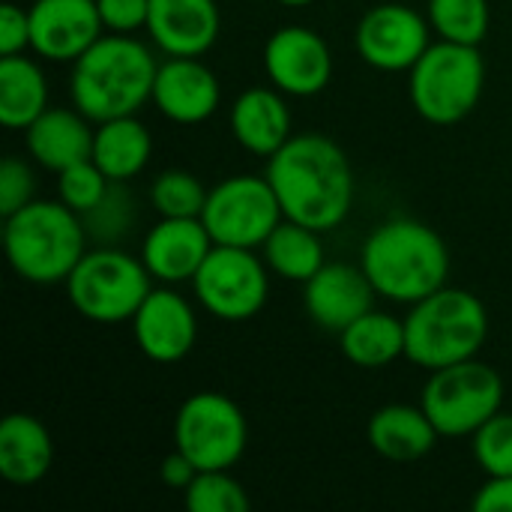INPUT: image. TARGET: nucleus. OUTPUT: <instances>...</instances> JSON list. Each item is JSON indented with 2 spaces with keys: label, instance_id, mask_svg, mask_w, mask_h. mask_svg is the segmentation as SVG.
Listing matches in <instances>:
<instances>
[{
  "label": "nucleus",
  "instance_id": "1",
  "mask_svg": "<svg viewBox=\"0 0 512 512\" xmlns=\"http://www.w3.org/2000/svg\"><path fill=\"white\" fill-rule=\"evenodd\" d=\"M264 177L270 180L285 219L312 231L327 234L351 213L354 171L345 150L327 135H291L267 159Z\"/></svg>",
  "mask_w": 512,
  "mask_h": 512
},
{
  "label": "nucleus",
  "instance_id": "2",
  "mask_svg": "<svg viewBox=\"0 0 512 512\" xmlns=\"http://www.w3.org/2000/svg\"><path fill=\"white\" fill-rule=\"evenodd\" d=\"M156 69L153 51L132 33H105L72 63V105L93 123L138 114L153 99Z\"/></svg>",
  "mask_w": 512,
  "mask_h": 512
},
{
  "label": "nucleus",
  "instance_id": "3",
  "mask_svg": "<svg viewBox=\"0 0 512 512\" xmlns=\"http://www.w3.org/2000/svg\"><path fill=\"white\" fill-rule=\"evenodd\" d=\"M360 267L378 297L414 306L447 285L450 252L438 231L420 219L396 216L381 222L363 243Z\"/></svg>",
  "mask_w": 512,
  "mask_h": 512
},
{
  "label": "nucleus",
  "instance_id": "4",
  "mask_svg": "<svg viewBox=\"0 0 512 512\" xmlns=\"http://www.w3.org/2000/svg\"><path fill=\"white\" fill-rule=\"evenodd\" d=\"M3 249L9 267L33 285L66 282L87 252V228L60 198H33L12 216H3Z\"/></svg>",
  "mask_w": 512,
  "mask_h": 512
},
{
  "label": "nucleus",
  "instance_id": "5",
  "mask_svg": "<svg viewBox=\"0 0 512 512\" xmlns=\"http://www.w3.org/2000/svg\"><path fill=\"white\" fill-rule=\"evenodd\" d=\"M405 321V357L420 369H444L474 360L489 336L483 300L465 288H438L417 300Z\"/></svg>",
  "mask_w": 512,
  "mask_h": 512
},
{
  "label": "nucleus",
  "instance_id": "6",
  "mask_svg": "<svg viewBox=\"0 0 512 512\" xmlns=\"http://www.w3.org/2000/svg\"><path fill=\"white\" fill-rule=\"evenodd\" d=\"M486 63L477 45L438 39L408 72V93L417 114L435 126L465 120L483 96Z\"/></svg>",
  "mask_w": 512,
  "mask_h": 512
},
{
  "label": "nucleus",
  "instance_id": "7",
  "mask_svg": "<svg viewBox=\"0 0 512 512\" xmlns=\"http://www.w3.org/2000/svg\"><path fill=\"white\" fill-rule=\"evenodd\" d=\"M150 282L153 276L141 258H132L117 246H99L84 252L63 285L81 318L93 324H120L135 318L153 291Z\"/></svg>",
  "mask_w": 512,
  "mask_h": 512
},
{
  "label": "nucleus",
  "instance_id": "8",
  "mask_svg": "<svg viewBox=\"0 0 512 512\" xmlns=\"http://www.w3.org/2000/svg\"><path fill=\"white\" fill-rule=\"evenodd\" d=\"M420 408L441 438H468L504 408V378L477 357L435 369Z\"/></svg>",
  "mask_w": 512,
  "mask_h": 512
},
{
  "label": "nucleus",
  "instance_id": "9",
  "mask_svg": "<svg viewBox=\"0 0 512 512\" xmlns=\"http://www.w3.org/2000/svg\"><path fill=\"white\" fill-rule=\"evenodd\" d=\"M246 444V417L225 393H192L174 417V447L198 471H231L243 459Z\"/></svg>",
  "mask_w": 512,
  "mask_h": 512
},
{
  "label": "nucleus",
  "instance_id": "10",
  "mask_svg": "<svg viewBox=\"0 0 512 512\" xmlns=\"http://www.w3.org/2000/svg\"><path fill=\"white\" fill-rule=\"evenodd\" d=\"M285 219L282 204L267 177L234 174L207 192L201 222L216 246L261 249L273 228Z\"/></svg>",
  "mask_w": 512,
  "mask_h": 512
},
{
  "label": "nucleus",
  "instance_id": "11",
  "mask_svg": "<svg viewBox=\"0 0 512 512\" xmlns=\"http://www.w3.org/2000/svg\"><path fill=\"white\" fill-rule=\"evenodd\" d=\"M270 267L255 255V249L213 246L207 261L192 279L198 303L219 321H249L255 318L270 294Z\"/></svg>",
  "mask_w": 512,
  "mask_h": 512
},
{
  "label": "nucleus",
  "instance_id": "12",
  "mask_svg": "<svg viewBox=\"0 0 512 512\" xmlns=\"http://www.w3.org/2000/svg\"><path fill=\"white\" fill-rule=\"evenodd\" d=\"M429 18L405 3H381L372 6L354 33V45L360 57L381 72H411V66L432 45Z\"/></svg>",
  "mask_w": 512,
  "mask_h": 512
},
{
  "label": "nucleus",
  "instance_id": "13",
  "mask_svg": "<svg viewBox=\"0 0 512 512\" xmlns=\"http://www.w3.org/2000/svg\"><path fill=\"white\" fill-rule=\"evenodd\" d=\"M264 72L285 96H315L333 78V54L312 27L285 24L264 45Z\"/></svg>",
  "mask_w": 512,
  "mask_h": 512
},
{
  "label": "nucleus",
  "instance_id": "14",
  "mask_svg": "<svg viewBox=\"0 0 512 512\" xmlns=\"http://www.w3.org/2000/svg\"><path fill=\"white\" fill-rule=\"evenodd\" d=\"M30 51L51 63H75L99 36L105 24L96 0H33Z\"/></svg>",
  "mask_w": 512,
  "mask_h": 512
},
{
  "label": "nucleus",
  "instance_id": "15",
  "mask_svg": "<svg viewBox=\"0 0 512 512\" xmlns=\"http://www.w3.org/2000/svg\"><path fill=\"white\" fill-rule=\"evenodd\" d=\"M132 336L138 351L153 363H180L192 354L198 339V318L192 303L171 291L153 288L132 318Z\"/></svg>",
  "mask_w": 512,
  "mask_h": 512
},
{
  "label": "nucleus",
  "instance_id": "16",
  "mask_svg": "<svg viewBox=\"0 0 512 512\" xmlns=\"http://www.w3.org/2000/svg\"><path fill=\"white\" fill-rule=\"evenodd\" d=\"M375 297L378 291L369 282L366 270L345 261L324 264L303 285L306 315L327 333H342L348 324L363 318L369 309H375Z\"/></svg>",
  "mask_w": 512,
  "mask_h": 512
},
{
  "label": "nucleus",
  "instance_id": "17",
  "mask_svg": "<svg viewBox=\"0 0 512 512\" xmlns=\"http://www.w3.org/2000/svg\"><path fill=\"white\" fill-rule=\"evenodd\" d=\"M219 99H222L219 78L198 57H168L165 63H159L150 102L171 123L180 126L204 123L216 114Z\"/></svg>",
  "mask_w": 512,
  "mask_h": 512
},
{
  "label": "nucleus",
  "instance_id": "18",
  "mask_svg": "<svg viewBox=\"0 0 512 512\" xmlns=\"http://www.w3.org/2000/svg\"><path fill=\"white\" fill-rule=\"evenodd\" d=\"M213 237L201 216L192 219H162L147 231L141 261L156 282L180 285L192 282L207 255L213 252Z\"/></svg>",
  "mask_w": 512,
  "mask_h": 512
},
{
  "label": "nucleus",
  "instance_id": "19",
  "mask_svg": "<svg viewBox=\"0 0 512 512\" xmlns=\"http://www.w3.org/2000/svg\"><path fill=\"white\" fill-rule=\"evenodd\" d=\"M216 0H150L147 33L168 57H201L219 39Z\"/></svg>",
  "mask_w": 512,
  "mask_h": 512
},
{
  "label": "nucleus",
  "instance_id": "20",
  "mask_svg": "<svg viewBox=\"0 0 512 512\" xmlns=\"http://www.w3.org/2000/svg\"><path fill=\"white\" fill-rule=\"evenodd\" d=\"M228 126L246 153L270 159L291 138V108L285 93L279 87L243 90L228 111Z\"/></svg>",
  "mask_w": 512,
  "mask_h": 512
},
{
  "label": "nucleus",
  "instance_id": "21",
  "mask_svg": "<svg viewBox=\"0 0 512 512\" xmlns=\"http://www.w3.org/2000/svg\"><path fill=\"white\" fill-rule=\"evenodd\" d=\"M93 120L84 117L78 108H45L27 129V153L36 165L60 174L63 168L84 162L93 156Z\"/></svg>",
  "mask_w": 512,
  "mask_h": 512
},
{
  "label": "nucleus",
  "instance_id": "22",
  "mask_svg": "<svg viewBox=\"0 0 512 512\" xmlns=\"http://www.w3.org/2000/svg\"><path fill=\"white\" fill-rule=\"evenodd\" d=\"M54 465L51 432L30 414L0 420V477L12 486H36Z\"/></svg>",
  "mask_w": 512,
  "mask_h": 512
},
{
  "label": "nucleus",
  "instance_id": "23",
  "mask_svg": "<svg viewBox=\"0 0 512 512\" xmlns=\"http://www.w3.org/2000/svg\"><path fill=\"white\" fill-rule=\"evenodd\" d=\"M438 429L426 417L423 408L414 405H384L369 420V444L372 450L396 465H408L432 453L438 444Z\"/></svg>",
  "mask_w": 512,
  "mask_h": 512
},
{
  "label": "nucleus",
  "instance_id": "24",
  "mask_svg": "<svg viewBox=\"0 0 512 512\" xmlns=\"http://www.w3.org/2000/svg\"><path fill=\"white\" fill-rule=\"evenodd\" d=\"M150 153H153L150 129L135 114L96 123L90 159L105 171L108 180L126 183V180L138 177L147 168Z\"/></svg>",
  "mask_w": 512,
  "mask_h": 512
},
{
  "label": "nucleus",
  "instance_id": "25",
  "mask_svg": "<svg viewBox=\"0 0 512 512\" xmlns=\"http://www.w3.org/2000/svg\"><path fill=\"white\" fill-rule=\"evenodd\" d=\"M48 108V81L36 60L24 54L0 57V123L27 129Z\"/></svg>",
  "mask_w": 512,
  "mask_h": 512
},
{
  "label": "nucleus",
  "instance_id": "26",
  "mask_svg": "<svg viewBox=\"0 0 512 512\" xmlns=\"http://www.w3.org/2000/svg\"><path fill=\"white\" fill-rule=\"evenodd\" d=\"M339 348L360 369H384L405 357V321L369 309L339 333Z\"/></svg>",
  "mask_w": 512,
  "mask_h": 512
},
{
  "label": "nucleus",
  "instance_id": "27",
  "mask_svg": "<svg viewBox=\"0 0 512 512\" xmlns=\"http://www.w3.org/2000/svg\"><path fill=\"white\" fill-rule=\"evenodd\" d=\"M261 249H264V261L270 273L288 282H300V285H306L327 264L321 231H312L291 219H282Z\"/></svg>",
  "mask_w": 512,
  "mask_h": 512
},
{
  "label": "nucleus",
  "instance_id": "28",
  "mask_svg": "<svg viewBox=\"0 0 512 512\" xmlns=\"http://www.w3.org/2000/svg\"><path fill=\"white\" fill-rule=\"evenodd\" d=\"M432 30L459 45H480L489 36L492 9L489 0H429Z\"/></svg>",
  "mask_w": 512,
  "mask_h": 512
},
{
  "label": "nucleus",
  "instance_id": "29",
  "mask_svg": "<svg viewBox=\"0 0 512 512\" xmlns=\"http://www.w3.org/2000/svg\"><path fill=\"white\" fill-rule=\"evenodd\" d=\"M207 192L210 189H204L195 174L171 168L153 180L150 204L162 219H192V216H201L207 204Z\"/></svg>",
  "mask_w": 512,
  "mask_h": 512
},
{
  "label": "nucleus",
  "instance_id": "30",
  "mask_svg": "<svg viewBox=\"0 0 512 512\" xmlns=\"http://www.w3.org/2000/svg\"><path fill=\"white\" fill-rule=\"evenodd\" d=\"M189 512H249L252 501L231 471H198L183 492Z\"/></svg>",
  "mask_w": 512,
  "mask_h": 512
},
{
  "label": "nucleus",
  "instance_id": "31",
  "mask_svg": "<svg viewBox=\"0 0 512 512\" xmlns=\"http://www.w3.org/2000/svg\"><path fill=\"white\" fill-rule=\"evenodd\" d=\"M81 222L87 228V237L96 240L99 246H114L117 240H123L135 222V204H132V192L126 189V183H111L102 204L84 213Z\"/></svg>",
  "mask_w": 512,
  "mask_h": 512
},
{
  "label": "nucleus",
  "instance_id": "32",
  "mask_svg": "<svg viewBox=\"0 0 512 512\" xmlns=\"http://www.w3.org/2000/svg\"><path fill=\"white\" fill-rule=\"evenodd\" d=\"M111 183L114 180H108L105 171L93 159H84V162H75V165H69V168H63L57 174V198L69 210L84 216L96 204H102V198L108 195Z\"/></svg>",
  "mask_w": 512,
  "mask_h": 512
},
{
  "label": "nucleus",
  "instance_id": "33",
  "mask_svg": "<svg viewBox=\"0 0 512 512\" xmlns=\"http://www.w3.org/2000/svg\"><path fill=\"white\" fill-rule=\"evenodd\" d=\"M474 459L486 477H507L512 474V414L498 411L471 435Z\"/></svg>",
  "mask_w": 512,
  "mask_h": 512
},
{
  "label": "nucleus",
  "instance_id": "34",
  "mask_svg": "<svg viewBox=\"0 0 512 512\" xmlns=\"http://www.w3.org/2000/svg\"><path fill=\"white\" fill-rule=\"evenodd\" d=\"M36 195V177L33 168L24 159H3L0 165V213L12 216L15 210H21L24 204H30Z\"/></svg>",
  "mask_w": 512,
  "mask_h": 512
},
{
  "label": "nucleus",
  "instance_id": "35",
  "mask_svg": "<svg viewBox=\"0 0 512 512\" xmlns=\"http://www.w3.org/2000/svg\"><path fill=\"white\" fill-rule=\"evenodd\" d=\"M108 33H135L147 27L150 0H96Z\"/></svg>",
  "mask_w": 512,
  "mask_h": 512
},
{
  "label": "nucleus",
  "instance_id": "36",
  "mask_svg": "<svg viewBox=\"0 0 512 512\" xmlns=\"http://www.w3.org/2000/svg\"><path fill=\"white\" fill-rule=\"evenodd\" d=\"M24 48H30V12L15 3H3V9H0V57L21 54Z\"/></svg>",
  "mask_w": 512,
  "mask_h": 512
},
{
  "label": "nucleus",
  "instance_id": "37",
  "mask_svg": "<svg viewBox=\"0 0 512 512\" xmlns=\"http://www.w3.org/2000/svg\"><path fill=\"white\" fill-rule=\"evenodd\" d=\"M471 507H474V512H512V474L489 477L477 489Z\"/></svg>",
  "mask_w": 512,
  "mask_h": 512
},
{
  "label": "nucleus",
  "instance_id": "38",
  "mask_svg": "<svg viewBox=\"0 0 512 512\" xmlns=\"http://www.w3.org/2000/svg\"><path fill=\"white\" fill-rule=\"evenodd\" d=\"M195 474H198V468L189 462V456H183L177 447H174V453H168L165 459H162V465H159V480L168 486V489H177V492H186V486L195 480Z\"/></svg>",
  "mask_w": 512,
  "mask_h": 512
},
{
  "label": "nucleus",
  "instance_id": "39",
  "mask_svg": "<svg viewBox=\"0 0 512 512\" xmlns=\"http://www.w3.org/2000/svg\"><path fill=\"white\" fill-rule=\"evenodd\" d=\"M276 3L291 6V9H300V6H309V3H315V0H276Z\"/></svg>",
  "mask_w": 512,
  "mask_h": 512
}]
</instances>
